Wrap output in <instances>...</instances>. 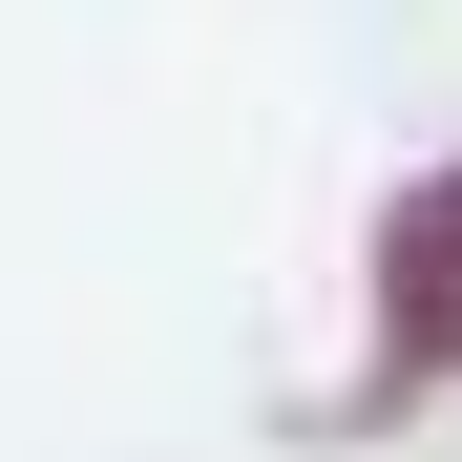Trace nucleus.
Instances as JSON below:
<instances>
[{
    "label": "nucleus",
    "mask_w": 462,
    "mask_h": 462,
    "mask_svg": "<svg viewBox=\"0 0 462 462\" xmlns=\"http://www.w3.org/2000/svg\"><path fill=\"white\" fill-rule=\"evenodd\" d=\"M378 337L400 357H462V169H420L378 210Z\"/></svg>",
    "instance_id": "obj_1"
}]
</instances>
